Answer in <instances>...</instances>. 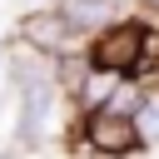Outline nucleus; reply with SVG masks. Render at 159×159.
Masks as SVG:
<instances>
[{"label": "nucleus", "mask_w": 159, "mask_h": 159, "mask_svg": "<svg viewBox=\"0 0 159 159\" xmlns=\"http://www.w3.org/2000/svg\"><path fill=\"white\" fill-rule=\"evenodd\" d=\"M144 5H149V10H159V0H144Z\"/></svg>", "instance_id": "0eeeda50"}, {"label": "nucleus", "mask_w": 159, "mask_h": 159, "mask_svg": "<svg viewBox=\"0 0 159 159\" xmlns=\"http://www.w3.org/2000/svg\"><path fill=\"white\" fill-rule=\"evenodd\" d=\"M0 50H5V45H0Z\"/></svg>", "instance_id": "6e6552de"}, {"label": "nucleus", "mask_w": 159, "mask_h": 159, "mask_svg": "<svg viewBox=\"0 0 159 159\" xmlns=\"http://www.w3.org/2000/svg\"><path fill=\"white\" fill-rule=\"evenodd\" d=\"M114 10H119V0H65V20L84 35V30H104L109 20H114Z\"/></svg>", "instance_id": "39448f33"}, {"label": "nucleus", "mask_w": 159, "mask_h": 159, "mask_svg": "<svg viewBox=\"0 0 159 159\" xmlns=\"http://www.w3.org/2000/svg\"><path fill=\"white\" fill-rule=\"evenodd\" d=\"M144 45H149V35H144L139 25H109V30L94 40V70L129 75V70L144 60Z\"/></svg>", "instance_id": "f03ea898"}, {"label": "nucleus", "mask_w": 159, "mask_h": 159, "mask_svg": "<svg viewBox=\"0 0 159 159\" xmlns=\"http://www.w3.org/2000/svg\"><path fill=\"white\" fill-rule=\"evenodd\" d=\"M75 35H80V30L65 20V10L25 20V40H30V45H40V50H55V55H65V50L75 45Z\"/></svg>", "instance_id": "20e7f679"}, {"label": "nucleus", "mask_w": 159, "mask_h": 159, "mask_svg": "<svg viewBox=\"0 0 159 159\" xmlns=\"http://www.w3.org/2000/svg\"><path fill=\"white\" fill-rule=\"evenodd\" d=\"M134 129H139V144H159V99H139Z\"/></svg>", "instance_id": "423d86ee"}, {"label": "nucleus", "mask_w": 159, "mask_h": 159, "mask_svg": "<svg viewBox=\"0 0 159 159\" xmlns=\"http://www.w3.org/2000/svg\"><path fill=\"white\" fill-rule=\"evenodd\" d=\"M15 75L25 80V94H20V144H35L45 119H50V104H55V80L30 70V65H15Z\"/></svg>", "instance_id": "7ed1b4c3"}, {"label": "nucleus", "mask_w": 159, "mask_h": 159, "mask_svg": "<svg viewBox=\"0 0 159 159\" xmlns=\"http://www.w3.org/2000/svg\"><path fill=\"white\" fill-rule=\"evenodd\" d=\"M84 144L94 154H129L139 144V129H134V114L129 109H114V104H94L89 119H84Z\"/></svg>", "instance_id": "f257e3e1"}]
</instances>
